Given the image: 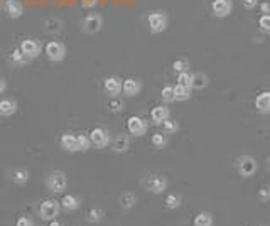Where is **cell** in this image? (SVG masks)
<instances>
[{"instance_id":"obj_1","label":"cell","mask_w":270,"mask_h":226,"mask_svg":"<svg viewBox=\"0 0 270 226\" xmlns=\"http://www.w3.org/2000/svg\"><path fill=\"white\" fill-rule=\"evenodd\" d=\"M169 19L166 15V12L162 10H156V12H149L147 15V26H149V31L152 34H161L168 29Z\"/></svg>"},{"instance_id":"obj_2","label":"cell","mask_w":270,"mask_h":226,"mask_svg":"<svg viewBox=\"0 0 270 226\" xmlns=\"http://www.w3.org/2000/svg\"><path fill=\"white\" fill-rule=\"evenodd\" d=\"M66 186H68V179L63 170H54V172H51L49 177H47V189H49L51 193L63 194L66 191Z\"/></svg>"},{"instance_id":"obj_3","label":"cell","mask_w":270,"mask_h":226,"mask_svg":"<svg viewBox=\"0 0 270 226\" xmlns=\"http://www.w3.org/2000/svg\"><path fill=\"white\" fill-rule=\"evenodd\" d=\"M59 209H61V204L56 199H44L41 204H39V216L44 221H51L56 220L59 215Z\"/></svg>"},{"instance_id":"obj_4","label":"cell","mask_w":270,"mask_h":226,"mask_svg":"<svg viewBox=\"0 0 270 226\" xmlns=\"http://www.w3.org/2000/svg\"><path fill=\"white\" fill-rule=\"evenodd\" d=\"M235 165H236L238 174H240L241 177H252L253 174L257 172V167H259V165H257V161L252 156L238 157Z\"/></svg>"},{"instance_id":"obj_5","label":"cell","mask_w":270,"mask_h":226,"mask_svg":"<svg viewBox=\"0 0 270 226\" xmlns=\"http://www.w3.org/2000/svg\"><path fill=\"white\" fill-rule=\"evenodd\" d=\"M19 49L22 51V54L29 59V61H33V59L41 56L42 44H41V41H37V39L29 37V39H24L21 42V46H19Z\"/></svg>"},{"instance_id":"obj_6","label":"cell","mask_w":270,"mask_h":226,"mask_svg":"<svg viewBox=\"0 0 270 226\" xmlns=\"http://www.w3.org/2000/svg\"><path fill=\"white\" fill-rule=\"evenodd\" d=\"M44 53L49 61L61 63L66 58V46L59 41H49L44 47Z\"/></svg>"},{"instance_id":"obj_7","label":"cell","mask_w":270,"mask_h":226,"mask_svg":"<svg viewBox=\"0 0 270 226\" xmlns=\"http://www.w3.org/2000/svg\"><path fill=\"white\" fill-rule=\"evenodd\" d=\"M127 129H129L130 135L144 137L147 133V130H149V124L145 122V118L134 115V117H129V120H127Z\"/></svg>"},{"instance_id":"obj_8","label":"cell","mask_w":270,"mask_h":226,"mask_svg":"<svg viewBox=\"0 0 270 226\" xmlns=\"http://www.w3.org/2000/svg\"><path fill=\"white\" fill-rule=\"evenodd\" d=\"M103 27V17L100 14H88L81 22V29L85 34H98Z\"/></svg>"},{"instance_id":"obj_9","label":"cell","mask_w":270,"mask_h":226,"mask_svg":"<svg viewBox=\"0 0 270 226\" xmlns=\"http://www.w3.org/2000/svg\"><path fill=\"white\" fill-rule=\"evenodd\" d=\"M145 188L152 194H161L168 189V179L164 176H159V174H150L145 179Z\"/></svg>"},{"instance_id":"obj_10","label":"cell","mask_w":270,"mask_h":226,"mask_svg":"<svg viewBox=\"0 0 270 226\" xmlns=\"http://www.w3.org/2000/svg\"><path fill=\"white\" fill-rule=\"evenodd\" d=\"M90 142L91 145H95L97 149H105L106 145L110 144V133L106 129H101V127H97L90 132Z\"/></svg>"},{"instance_id":"obj_11","label":"cell","mask_w":270,"mask_h":226,"mask_svg":"<svg viewBox=\"0 0 270 226\" xmlns=\"http://www.w3.org/2000/svg\"><path fill=\"white\" fill-rule=\"evenodd\" d=\"M103 90L110 98H115L122 93V78L118 76H108L103 79Z\"/></svg>"},{"instance_id":"obj_12","label":"cell","mask_w":270,"mask_h":226,"mask_svg":"<svg viewBox=\"0 0 270 226\" xmlns=\"http://www.w3.org/2000/svg\"><path fill=\"white\" fill-rule=\"evenodd\" d=\"M142 91V83L138 81L137 78H127L122 79V93L129 98L137 97L138 93Z\"/></svg>"},{"instance_id":"obj_13","label":"cell","mask_w":270,"mask_h":226,"mask_svg":"<svg viewBox=\"0 0 270 226\" xmlns=\"http://www.w3.org/2000/svg\"><path fill=\"white\" fill-rule=\"evenodd\" d=\"M211 10H213V14L216 15V17L225 19V17H228V15L232 14L233 2L232 0H214V2L211 3Z\"/></svg>"},{"instance_id":"obj_14","label":"cell","mask_w":270,"mask_h":226,"mask_svg":"<svg viewBox=\"0 0 270 226\" xmlns=\"http://www.w3.org/2000/svg\"><path fill=\"white\" fill-rule=\"evenodd\" d=\"M3 12L9 19H21L24 14V7L19 0H3Z\"/></svg>"},{"instance_id":"obj_15","label":"cell","mask_w":270,"mask_h":226,"mask_svg":"<svg viewBox=\"0 0 270 226\" xmlns=\"http://www.w3.org/2000/svg\"><path fill=\"white\" fill-rule=\"evenodd\" d=\"M255 108L262 115L270 113V91H262L255 98Z\"/></svg>"},{"instance_id":"obj_16","label":"cell","mask_w":270,"mask_h":226,"mask_svg":"<svg viewBox=\"0 0 270 226\" xmlns=\"http://www.w3.org/2000/svg\"><path fill=\"white\" fill-rule=\"evenodd\" d=\"M169 117H170V112H169L168 106H164V105H157V106H154V108L150 110V120H152L156 125H161L162 122H164L166 118H169Z\"/></svg>"},{"instance_id":"obj_17","label":"cell","mask_w":270,"mask_h":226,"mask_svg":"<svg viewBox=\"0 0 270 226\" xmlns=\"http://www.w3.org/2000/svg\"><path fill=\"white\" fill-rule=\"evenodd\" d=\"M129 147H130V138H129V135H125V133L117 135V138H115L112 144V150L115 154H124L129 150Z\"/></svg>"},{"instance_id":"obj_18","label":"cell","mask_w":270,"mask_h":226,"mask_svg":"<svg viewBox=\"0 0 270 226\" xmlns=\"http://www.w3.org/2000/svg\"><path fill=\"white\" fill-rule=\"evenodd\" d=\"M15 112H17V101L12 100V98L0 100V115L2 117H12Z\"/></svg>"},{"instance_id":"obj_19","label":"cell","mask_w":270,"mask_h":226,"mask_svg":"<svg viewBox=\"0 0 270 226\" xmlns=\"http://www.w3.org/2000/svg\"><path fill=\"white\" fill-rule=\"evenodd\" d=\"M59 204H61L63 209H66V211H76L79 204H81V201H79V197L74 196V194H66V196H63V201Z\"/></svg>"},{"instance_id":"obj_20","label":"cell","mask_w":270,"mask_h":226,"mask_svg":"<svg viewBox=\"0 0 270 226\" xmlns=\"http://www.w3.org/2000/svg\"><path fill=\"white\" fill-rule=\"evenodd\" d=\"M61 147L66 150V152H76L78 150V144H76V135L73 133H65L61 137Z\"/></svg>"},{"instance_id":"obj_21","label":"cell","mask_w":270,"mask_h":226,"mask_svg":"<svg viewBox=\"0 0 270 226\" xmlns=\"http://www.w3.org/2000/svg\"><path fill=\"white\" fill-rule=\"evenodd\" d=\"M174 90V101H188L191 98V88L182 85H176L172 86Z\"/></svg>"},{"instance_id":"obj_22","label":"cell","mask_w":270,"mask_h":226,"mask_svg":"<svg viewBox=\"0 0 270 226\" xmlns=\"http://www.w3.org/2000/svg\"><path fill=\"white\" fill-rule=\"evenodd\" d=\"M10 179L14 181L15 184L22 186L31 179V174H29V170L27 169H14L12 170V174H10Z\"/></svg>"},{"instance_id":"obj_23","label":"cell","mask_w":270,"mask_h":226,"mask_svg":"<svg viewBox=\"0 0 270 226\" xmlns=\"http://www.w3.org/2000/svg\"><path fill=\"white\" fill-rule=\"evenodd\" d=\"M27 63H29V59H27L26 56H24L22 54V51L19 49H14L10 53V65L12 66H15V68H22L24 65H27Z\"/></svg>"},{"instance_id":"obj_24","label":"cell","mask_w":270,"mask_h":226,"mask_svg":"<svg viewBox=\"0 0 270 226\" xmlns=\"http://www.w3.org/2000/svg\"><path fill=\"white\" fill-rule=\"evenodd\" d=\"M194 226H213V215L208 211H201L194 216Z\"/></svg>"},{"instance_id":"obj_25","label":"cell","mask_w":270,"mask_h":226,"mask_svg":"<svg viewBox=\"0 0 270 226\" xmlns=\"http://www.w3.org/2000/svg\"><path fill=\"white\" fill-rule=\"evenodd\" d=\"M150 144H152L156 149H164V147H168V144H169L168 133H164V132H156L152 137H150Z\"/></svg>"},{"instance_id":"obj_26","label":"cell","mask_w":270,"mask_h":226,"mask_svg":"<svg viewBox=\"0 0 270 226\" xmlns=\"http://www.w3.org/2000/svg\"><path fill=\"white\" fill-rule=\"evenodd\" d=\"M208 85H209V78L206 76L204 73H194L193 74V85H191V88H194V90H202V88H206Z\"/></svg>"},{"instance_id":"obj_27","label":"cell","mask_w":270,"mask_h":226,"mask_svg":"<svg viewBox=\"0 0 270 226\" xmlns=\"http://www.w3.org/2000/svg\"><path fill=\"white\" fill-rule=\"evenodd\" d=\"M118 203H120V206L124 209H130V208H134L135 203H137V197H135L134 193H124L120 197H118Z\"/></svg>"},{"instance_id":"obj_28","label":"cell","mask_w":270,"mask_h":226,"mask_svg":"<svg viewBox=\"0 0 270 226\" xmlns=\"http://www.w3.org/2000/svg\"><path fill=\"white\" fill-rule=\"evenodd\" d=\"M166 208L168 209H177V208H181V204H182V197L179 196V194H168L166 196Z\"/></svg>"},{"instance_id":"obj_29","label":"cell","mask_w":270,"mask_h":226,"mask_svg":"<svg viewBox=\"0 0 270 226\" xmlns=\"http://www.w3.org/2000/svg\"><path fill=\"white\" fill-rule=\"evenodd\" d=\"M103 216H105V211H103L101 208H91L88 215H86V221H88V223H100Z\"/></svg>"},{"instance_id":"obj_30","label":"cell","mask_w":270,"mask_h":226,"mask_svg":"<svg viewBox=\"0 0 270 226\" xmlns=\"http://www.w3.org/2000/svg\"><path fill=\"white\" fill-rule=\"evenodd\" d=\"M162 129H164V133H176L177 130H179V124H177L174 118H166L164 122H162Z\"/></svg>"},{"instance_id":"obj_31","label":"cell","mask_w":270,"mask_h":226,"mask_svg":"<svg viewBox=\"0 0 270 226\" xmlns=\"http://www.w3.org/2000/svg\"><path fill=\"white\" fill-rule=\"evenodd\" d=\"M76 144H78V152H86V150L91 147L90 137L85 135V133H79V135H76Z\"/></svg>"},{"instance_id":"obj_32","label":"cell","mask_w":270,"mask_h":226,"mask_svg":"<svg viewBox=\"0 0 270 226\" xmlns=\"http://www.w3.org/2000/svg\"><path fill=\"white\" fill-rule=\"evenodd\" d=\"M177 85H182V86H188V88H191V85H193V73H189V71H182V73H177Z\"/></svg>"},{"instance_id":"obj_33","label":"cell","mask_w":270,"mask_h":226,"mask_svg":"<svg viewBox=\"0 0 270 226\" xmlns=\"http://www.w3.org/2000/svg\"><path fill=\"white\" fill-rule=\"evenodd\" d=\"M63 27V22L59 21V19H49V21H46V32H59Z\"/></svg>"},{"instance_id":"obj_34","label":"cell","mask_w":270,"mask_h":226,"mask_svg":"<svg viewBox=\"0 0 270 226\" xmlns=\"http://www.w3.org/2000/svg\"><path fill=\"white\" fill-rule=\"evenodd\" d=\"M172 69L176 71V73H182V71H189V61L184 58H179L176 59V61L172 63Z\"/></svg>"},{"instance_id":"obj_35","label":"cell","mask_w":270,"mask_h":226,"mask_svg":"<svg viewBox=\"0 0 270 226\" xmlns=\"http://www.w3.org/2000/svg\"><path fill=\"white\" fill-rule=\"evenodd\" d=\"M259 27H260L262 32L270 34V14H264L259 19Z\"/></svg>"},{"instance_id":"obj_36","label":"cell","mask_w":270,"mask_h":226,"mask_svg":"<svg viewBox=\"0 0 270 226\" xmlns=\"http://www.w3.org/2000/svg\"><path fill=\"white\" fill-rule=\"evenodd\" d=\"M161 98H162V101H166V103L174 101V90H172V86H164L162 91H161Z\"/></svg>"},{"instance_id":"obj_37","label":"cell","mask_w":270,"mask_h":226,"mask_svg":"<svg viewBox=\"0 0 270 226\" xmlns=\"http://www.w3.org/2000/svg\"><path fill=\"white\" fill-rule=\"evenodd\" d=\"M108 108L112 110V112H122V108H124V103L118 97L112 98V100L108 101Z\"/></svg>"},{"instance_id":"obj_38","label":"cell","mask_w":270,"mask_h":226,"mask_svg":"<svg viewBox=\"0 0 270 226\" xmlns=\"http://www.w3.org/2000/svg\"><path fill=\"white\" fill-rule=\"evenodd\" d=\"M259 199L262 201V203H267V201H270V188H269V186H262V188H260Z\"/></svg>"},{"instance_id":"obj_39","label":"cell","mask_w":270,"mask_h":226,"mask_svg":"<svg viewBox=\"0 0 270 226\" xmlns=\"http://www.w3.org/2000/svg\"><path fill=\"white\" fill-rule=\"evenodd\" d=\"M15 226H34V221L27 216H21L17 221H15Z\"/></svg>"},{"instance_id":"obj_40","label":"cell","mask_w":270,"mask_h":226,"mask_svg":"<svg viewBox=\"0 0 270 226\" xmlns=\"http://www.w3.org/2000/svg\"><path fill=\"white\" fill-rule=\"evenodd\" d=\"M241 3H243V7L247 10H253L259 5V0H241Z\"/></svg>"},{"instance_id":"obj_41","label":"cell","mask_w":270,"mask_h":226,"mask_svg":"<svg viewBox=\"0 0 270 226\" xmlns=\"http://www.w3.org/2000/svg\"><path fill=\"white\" fill-rule=\"evenodd\" d=\"M260 10H262V14H270V2L262 3V5H260Z\"/></svg>"},{"instance_id":"obj_42","label":"cell","mask_w":270,"mask_h":226,"mask_svg":"<svg viewBox=\"0 0 270 226\" xmlns=\"http://www.w3.org/2000/svg\"><path fill=\"white\" fill-rule=\"evenodd\" d=\"M5 90H7V81L3 78H0V95H2Z\"/></svg>"},{"instance_id":"obj_43","label":"cell","mask_w":270,"mask_h":226,"mask_svg":"<svg viewBox=\"0 0 270 226\" xmlns=\"http://www.w3.org/2000/svg\"><path fill=\"white\" fill-rule=\"evenodd\" d=\"M49 226H65L61 223V221H58V220H51L49 221Z\"/></svg>"},{"instance_id":"obj_44","label":"cell","mask_w":270,"mask_h":226,"mask_svg":"<svg viewBox=\"0 0 270 226\" xmlns=\"http://www.w3.org/2000/svg\"><path fill=\"white\" fill-rule=\"evenodd\" d=\"M262 226H264V225H262Z\"/></svg>"}]
</instances>
